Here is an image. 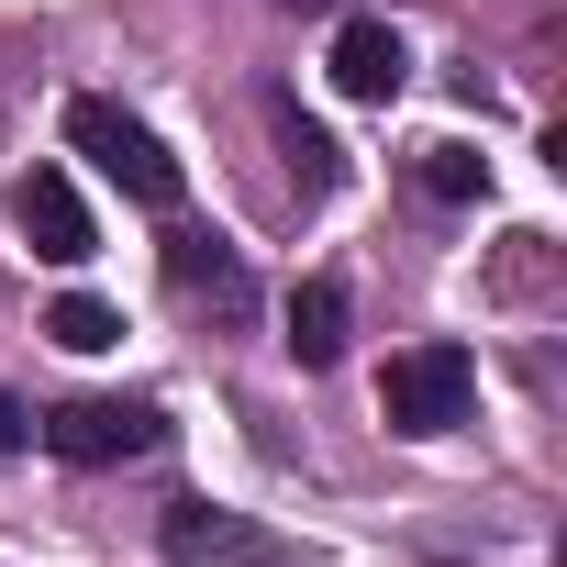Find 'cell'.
I'll return each mask as SVG.
<instances>
[{
    "label": "cell",
    "instance_id": "cell-12",
    "mask_svg": "<svg viewBox=\"0 0 567 567\" xmlns=\"http://www.w3.org/2000/svg\"><path fill=\"white\" fill-rule=\"evenodd\" d=\"M23 445H34V412H23L12 390H0V456H23Z\"/></svg>",
    "mask_w": 567,
    "mask_h": 567
},
{
    "label": "cell",
    "instance_id": "cell-3",
    "mask_svg": "<svg viewBox=\"0 0 567 567\" xmlns=\"http://www.w3.org/2000/svg\"><path fill=\"white\" fill-rule=\"evenodd\" d=\"M156 545H167V567H290V534H267L223 501H167Z\"/></svg>",
    "mask_w": 567,
    "mask_h": 567
},
{
    "label": "cell",
    "instance_id": "cell-6",
    "mask_svg": "<svg viewBox=\"0 0 567 567\" xmlns=\"http://www.w3.org/2000/svg\"><path fill=\"white\" fill-rule=\"evenodd\" d=\"M167 290H178V301H212L223 323H234V312H256L245 256H234V245H212V234H167Z\"/></svg>",
    "mask_w": 567,
    "mask_h": 567
},
{
    "label": "cell",
    "instance_id": "cell-10",
    "mask_svg": "<svg viewBox=\"0 0 567 567\" xmlns=\"http://www.w3.org/2000/svg\"><path fill=\"white\" fill-rule=\"evenodd\" d=\"M45 334H56L68 357H101V346H123V312H112V301H90V290H68V301L45 312Z\"/></svg>",
    "mask_w": 567,
    "mask_h": 567
},
{
    "label": "cell",
    "instance_id": "cell-13",
    "mask_svg": "<svg viewBox=\"0 0 567 567\" xmlns=\"http://www.w3.org/2000/svg\"><path fill=\"white\" fill-rule=\"evenodd\" d=\"M278 12H334V0H278Z\"/></svg>",
    "mask_w": 567,
    "mask_h": 567
},
{
    "label": "cell",
    "instance_id": "cell-7",
    "mask_svg": "<svg viewBox=\"0 0 567 567\" xmlns=\"http://www.w3.org/2000/svg\"><path fill=\"white\" fill-rule=\"evenodd\" d=\"M401 79H412V45L390 23H346L334 34V90L346 101H401Z\"/></svg>",
    "mask_w": 567,
    "mask_h": 567
},
{
    "label": "cell",
    "instance_id": "cell-8",
    "mask_svg": "<svg viewBox=\"0 0 567 567\" xmlns=\"http://www.w3.org/2000/svg\"><path fill=\"white\" fill-rule=\"evenodd\" d=\"M346 323H357L346 278H301V290H290V357H301V368H334V357H346Z\"/></svg>",
    "mask_w": 567,
    "mask_h": 567
},
{
    "label": "cell",
    "instance_id": "cell-1",
    "mask_svg": "<svg viewBox=\"0 0 567 567\" xmlns=\"http://www.w3.org/2000/svg\"><path fill=\"white\" fill-rule=\"evenodd\" d=\"M68 145H79L123 200H145V212H178V189H189V178H178V156H167L123 101H68Z\"/></svg>",
    "mask_w": 567,
    "mask_h": 567
},
{
    "label": "cell",
    "instance_id": "cell-9",
    "mask_svg": "<svg viewBox=\"0 0 567 567\" xmlns=\"http://www.w3.org/2000/svg\"><path fill=\"white\" fill-rule=\"evenodd\" d=\"M267 123H278V145H290L301 189H334V134H323V123H301V101H290V90H267Z\"/></svg>",
    "mask_w": 567,
    "mask_h": 567
},
{
    "label": "cell",
    "instance_id": "cell-2",
    "mask_svg": "<svg viewBox=\"0 0 567 567\" xmlns=\"http://www.w3.org/2000/svg\"><path fill=\"white\" fill-rule=\"evenodd\" d=\"M379 412H390V434H456L478 412V357L467 346H401L379 368Z\"/></svg>",
    "mask_w": 567,
    "mask_h": 567
},
{
    "label": "cell",
    "instance_id": "cell-4",
    "mask_svg": "<svg viewBox=\"0 0 567 567\" xmlns=\"http://www.w3.org/2000/svg\"><path fill=\"white\" fill-rule=\"evenodd\" d=\"M68 467H123V456H156L167 445V412L156 401H68V412H45L34 423Z\"/></svg>",
    "mask_w": 567,
    "mask_h": 567
},
{
    "label": "cell",
    "instance_id": "cell-11",
    "mask_svg": "<svg viewBox=\"0 0 567 567\" xmlns=\"http://www.w3.org/2000/svg\"><path fill=\"white\" fill-rule=\"evenodd\" d=\"M412 178H423V200H478V189H489V156H467V145H423Z\"/></svg>",
    "mask_w": 567,
    "mask_h": 567
},
{
    "label": "cell",
    "instance_id": "cell-5",
    "mask_svg": "<svg viewBox=\"0 0 567 567\" xmlns=\"http://www.w3.org/2000/svg\"><path fill=\"white\" fill-rule=\"evenodd\" d=\"M12 234H23L45 267H79V256L101 245V234H90V200L68 189V167H34V178L12 189Z\"/></svg>",
    "mask_w": 567,
    "mask_h": 567
}]
</instances>
